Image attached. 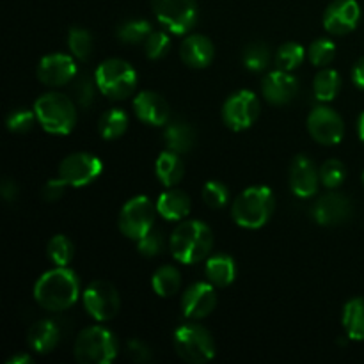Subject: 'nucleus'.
I'll return each mask as SVG.
<instances>
[{
  "mask_svg": "<svg viewBox=\"0 0 364 364\" xmlns=\"http://www.w3.org/2000/svg\"><path fill=\"white\" fill-rule=\"evenodd\" d=\"M127 355L135 363H148L153 358L151 348L139 338H132V340L127 341Z\"/></svg>",
  "mask_w": 364,
  "mask_h": 364,
  "instance_id": "37998d69",
  "label": "nucleus"
},
{
  "mask_svg": "<svg viewBox=\"0 0 364 364\" xmlns=\"http://www.w3.org/2000/svg\"><path fill=\"white\" fill-rule=\"evenodd\" d=\"M73 350L77 361L82 364H109L116 359L119 345L112 331L92 326L78 334Z\"/></svg>",
  "mask_w": 364,
  "mask_h": 364,
  "instance_id": "39448f33",
  "label": "nucleus"
},
{
  "mask_svg": "<svg viewBox=\"0 0 364 364\" xmlns=\"http://www.w3.org/2000/svg\"><path fill=\"white\" fill-rule=\"evenodd\" d=\"M361 20V7L355 0H334L323 13V28L329 34L345 36L355 31Z\"/></svg>",
  "mask_w": 364,
  "mask_h": 364,
  "instance_id": "4468645a",
  "label": "nucleus"
},
{
  "mask_svg": "<svg viewBox=\"0 0 364 364\" xmlns=\"http://www.w3.org/2000/svg\"><path fill=\"white\" fill-rule=\"evenodd\" d=\"M153 32V27L146 20H127L117 27V38L124 45H141L149 34Z\"/></svg>",
  "mask_w": 364,
  "mask_h": 364,
  "instance_id": "2f4dec72",
  "label": "nucleus"
},
{
  "mask_svg": "<svg viewBox=\"0 0 364 364\" xmlns=\"http://www.w3.org/2000/svg\"><path fill=\"white\" fill-rule=\"evenodd\" d=\"M68 48H70L71 55L80 60V63L89 60V57L92 55V48H95L91 32L80 27L70 28V32H68Z\"/></svg>",
  "mask_w": 364,
  "mask_h": 364,
  "instance_id": "7c9ffc66",
  "label": "nucleus"
},
{
  "mask_svg": "<svg viewBox=\"0 0 364 364\" xmlns=\"http://www.w3.org/2000/svg\"><path fill=\"white\" fill-rule=\"evenodd\" d=\"M276 199L269 187H249L235 199L231 215L240 228L259 230L269 223L274 213Z\"/></svg>",
  "mask_w": 364,
  "mask_h": 364,
  "instance_id": "7ed1b4c3",
  "label": "nucleus"
},
{
  "mask_svg": "<svg viewBox=\"0 0 364 364\" xmlns=\"http://www.w3.org/2000/svg\"><path fill=\"white\" fill-rule=\"evenodd\" d=\"M27 341L32 350L38 354H48L59 345L60 341V326L55 320H38L28 329Z\"/></svg>",
  "mask_w": 364,
  "mask_h": 364,
  "instance_id": "5701e85b",
  "label": "nucleus"
},
{
  "mask_svg": "<svg viewBox=\"0 0 364 364\" xmlns=\"http://www.w3.org/2000/svg\"><path fill=\"white\" fill-rule=\"evenodd\" d=\"M308 130L318 144L334 146L345 135V123L340 114L326 105H318L309 112Z\"/></svg>",
  "mask_w": 364,
  "mask_h": 364,
  "instance_id": "ddd939ff",
  "label": "nucleus"
},
{
  "mask_svg": "<svg viewBox=\"0 0 364 364\" xmlns=\"http://www.w3.org/2000/svg\"><path fill=\"white\" fill-rule=\"evenodd\" d=\"M215 288L210 283H194L181 297V309L188 320H203L215 309Z\"/></svg>",
  "mask_w": 364,
  "mask_h": 364,
  "instance_id": "dca6fc26",
  "label": "nucleus"
},
{
  "mask_svg": "<svg viewBox=\"0 0 364 364\" xmlns=\"http://www.w3.org/2000/svg\"><path fill=\"white\" fill-rule=\"evenodd\" d=\"M155 213L156 206L153 205L151 199L146 198V196H135L130 201L124 203V206L121 208L119 219H117L119 231L124 237L137 242L149 230H153Z\"/></svg>",
  "mask_w": 364,
  "mask_h": 364,
  "instance_id": "6e6552de",
  "label": "nucleus"
},
{
  "mask_svg": "<svg viewBox=\"0 0 364 364\" xmlns=\"http://www.w3.org/2000/svg\"><path fill=\"white\" fill-rule=\"evenodd\" d=\"M363 181H364V173H363Z\"/></svg>",
  "mask_w": 364,
  "mask_h": 364,
  "instance_id": "8fccbe9b",
  "label": "nucleus"
},
{
  "mask_svg": "<svg viewBox=\"0 0 364 364\" xmlns=\"http://www.w3.org/2000/svg\"><path fill=\"white\" fill-rule=\"evenodd\" d=\"M128 123H130V119H128V114L124 110L110 109L100 119L98 130L105 141H114V139H119L121 135H124V132L128 130Z\"/></svg>",
  "mask_w": 364,
  "mask_h": 364,
  "instance_id": "c756f323",
  "label": "nucleus"
},
{
  "mask_svg": "<svg viewBox=\"0 0 364 364\" xmlns=\"http://www.w3.org/2000/svg\"><path fill=\"white\" fill-rule=\"evenodd\" d=\"M0 196L6 199L7 203H13L16 201L18 198V185L14 183L11 178H4L2 183H0Z\"/></svg>",
  "mask_w": 364,
  "mask_h": 364,
  "instance_id": "a18cd8bd",
  "label": "nucleus"
},
{
  "mask_svg": "<svg viewBox=\"0 0 364 364\" xmlns=\"http://www.w3.org/2000/svg\"><path fill=\"white\" fill-rule=\"evenodd\" d=\"M34 112L43 130L53 135H68L77 124L73 98L60 92H46L34 103Z\"/></svg>",
  "mask_w": 364,
  "mask_h": 364,
  "instance_id": "20e7f679",
  "label": "nucleus"
},
{
  "mask_svg": "<svg viewBox=\"0 0 364 364\" xmlns=\"http://www.w3.org/2000/svg\"><path fill=\"white\" fill-rule=\"evenodd\" d=\"M144 50L148 59L159 60L162 57L167 55V52L171 50V38L167 32L162 31H153L149 34V38L144 41Z\"/></svg>",
  "mask_w": 364,
  "mask_h": 364,
  "instance_id": "a19ab883",
  "label": "nucleus"
},
{
  "mask_svg": "<svg viewBox=\"0 0 364 364\" xmlns=\"http://www.w3.org/2000/svg\"><path fill=\"white\" fill-rule=\"evenodd\" d=\"M191 206L192 201L187 192L171 187L169 191L160 194L156 201V213L171 223H180L191 213Z\"/></svg>",
  "mask_w": 364,
  "mask_h": 364,
  "instance_id": "4be33fe9",
  "label": "nucleus"
},
{
  "mask_svg": "<svg viewBox=\"0 0 364 364\" xmlns=\"http://www.w3.org/2000/svg\"><path fill=\"white\" fill-rule=\"evenodd\" d=\"M164 245H166V238L160 230H149L148 233L142 238L137 240V251L141 252L144 258H155L160 252L164 251Z\"/></svg>",
  "mask_w": 364,
  "mask_h": 364,
  "instance_id": "79ce46f5",
  "label": "nucleus"
},
{
  "mask_svg": "<svg viewBox=\"0 0 364 364\" xmlns=\"http://www.w3.org/2000/svg\"><path fill=\"white\" fill-rule=\"evenodd\" d=\"M306 55L308 52L304 50V46L299 45V43H284V45L279 46L276 53V66L277 70H283V71H294L304 63Z\"/></svg>",
  "mask_w": 364,
  "mask_h": 364,
  "instance_id": "473e14b6",
  "label": "nucleus"
},
{
  "mask_svg": "<svg viewBox=\"0 0 364 364\" xmlns=\"http://www.w3.org/2000/svg\"><path fill=\"white\" fill-rule=\"evenodd\" d=\"M46 255L55 267H68L73 259V244L66 235H55L46 245Z\"/></svg>",
  "mask_w": 364,
  "mask_h": 364,
  "instance_id": "72a5a7b5",
  "label": "nucleus"
},
{
  "mask_svg": "<svg viewBox=\"0 0 364 364\" xmlns=\"http://www.w3.org/2000/svg\"><path fill=\"white\" fill-rule=\"evenodd\" d=\"M352 80H354L355 87L363 89L364 91V57L354 64V70H352Z\"/></svg>",
  "mask_w": 364,
  "mask_h": 364,
  "instance_id": "49530a36",
  "label": "nucleus"
},
{
  "mask_svg": "<svg viewBox=\"0 0 364 364\" xmlns=\"http://www.w3.org/2000/svg\"><path fill=\"white\" fill-rule=\"evenodd\" d=\"M171 252L183 265H194L208 258L213 247V233L201 220H185L171 235Z\"/></svg>",
  "mask_w": 364,
  "mask_h": 364,
  "instance_id": "f03ea898",
  "label": "nucleus"
},
{
  "mask_svg": "<svg viewBox=\"0 0 364 364\" xmlns=\"http://www.w3.org/2000/svg\"><path fill=\"white\" fill-rule=\"evenodd\" d=\"M173 345L176 354L191 364L208 363L215 355V341L206 327L185 323L174 331Z\"/></svg>",
  "mask_w": 364,
  "mask_h": 364,
  "instance_id": "0eeeda50",
  "label": "nucleus"
},
{
  "mask_svg": "<svg viewBox=\"0 0 364 364\" xmlns=\"http://www.w3.org/2000/svg\"><path fill=\"white\" fill-rule=\"evenodd\" d=\"M66 187L68 185L64 183L59 176L53 178V180H48L45 183V187H43V191H41V198L48 203L57 201V199H60L64 196Z\"/></svg>",
  "mask_w": 364,
  "mask_h": 364,
  "instance_id": "c03bdc74",
  "label": "nucleus"
},
{
  "mask_svg": "<svg viewBox=\"0 0 364 364\" xmlns=\"http://www.w3.org/2000/svg\"><path fill=\"white\" fill-rule=\"evenodd\" d=\"M215 55V46L206 36L192 34L183 39L180 46V57L187 66L201 70V68L210 66Z\"/></svg>",
  "mask_w": 364,
  "mask_h": 364,
  "instance_id": "412c9836",
  "label": "nucleus"
},
{
  "mask_svg": "<svg viewBox=\"0 0 364 364\" xmlns=\"http://www.w3.org/2000/svg\"><path fill=\"white\" fill-rule=\"evenodd\" d=\"M151 287L159 297H173L181 287V274L176 267L164 265L153 274Z\"/></svg>",
  "mask_w": 364,
  "mask_h": 364,
  "instance_id": "cd10ccee",
  "label": "nucleus"
},
{
  "mask_svg": "<svg viewBox=\"0 0 364 364\" xmlns=\"http://www.w3.org/2000/svg\"><path fill=\"white\" fill-rule=\"evenodd\" d=\"M341 89V77L336 70H331V68H323L322 71H318L313 82V91L318 102H331L338 96Z\"/></svg>",
  "mask_w": 364,
  "mask_h": 364,
  "instance_id": "c85d7f7f",
  "label": "nucleus"
},
{
  "mask_svg": "<svg viewBox=\"0 0 364 364\" xmlns=\"http://www.w3.org/2000/svg\"><path fill=\"white\" fill-rule=\"evenodd\" d=\"M164 142L169 151L183 155L194 148L196 134L191 124L185 121H169L164 130Z\"/></svg>",
  "mask_w": 364,
  "mask_h": 364,
  "instance_id": "b1692460",
  "label": "nucleus"
},
{
  "mask_svg": "<svg viewBox=\"0 0 364 364\" xmlns=\"http://www.w3.org/2000/svg\"><path fill=\"white\" fill-rule=\"evenodd\" d=\"M242 60H244L245 68H247L249 71L259 73V71L267 70V66H269L270 52H269V48H267L265 43L252 41L245 46Z\"/></svg>",
  "mask_w": 364,
  "mask_h": 364,
  "instance_id": "f704fd0d",
  "label": "nucleus"
},
{
  "mask_svg": "<svg viewBox=\"0 0 364 364\" xmlns=\"http://www.w3.org/2000/svg\"><path fill=\"white\" fill-rule=\"evenodd\" d=\"M84 308L87 315L96 322H107L112 320L119 313L121 299L116 287L109 281H92L85 291L82 294Z\"/></svg>",
  "mask_w": 364,
  "mask_h": 364,
  "instance_id": "9d476101",
  "label": "nucleus"
},
{
  "mask_svg": "<svg viewBox=\"0 0 364 364\" xmlns=\"http://www.w3.org/2000/svg\"><path fill=\"white\" fill-rule=\"evenodd\" d=\"M96 87H98L96 80L92 82V78H89L87 75H80V77L77 75L71 82V98L82 109H89L95 102Z\"/></svg>",
  "mask_w": 364,
  "mask_h": 364,
  "instance_id": "c9c22d12",
  "label": "nucleus"
},
{
  "mask_svg": "<svg viewBox=\"0 0 364 364\" xmlns=\"http://www.w3.org/2000/svg\"><path fill=\"white\" fill-rule=\"evenodd\" d=\"M102 169L103 164L98 156L91 155V153L78 151L71 153L60 162L59 178L68 187L80 188L92 183L102 174Z\"/></svg>",
  "mask_w": 364,
  "mask_h": 364,
  "instance_id": "9b49d317",
  "label": "nucleus"
},
{
  "mask_svg": "<svg viewBox=\"0 0 364 364\" xmlns=\"http://www.w3.org/2000/svg\"><path fill=\"white\" fill-rule=\"evenodd\" d=\"M34 123H38V117H36L34 110L28 109H16L7 116L6 127L11 134L23 135L27 132H31L34 128Z\"/></svg>",
  "mask_w": 364,
  "mask_h": 364,
  "instance_id": "58836bf2",
  "label": "nucleus"
},
{
  "mask_svg": "<svg viewBox=\"0 0 364 364\" xmlns=\"http://www.w3.org/2000/svg\"><path fill=\"white\" fill-rule=\"evenodd\" d=\"M206 279L217 288H226L237 277V265L235 259L228 255H215L206 262L205 267Z\"/></svg>",
  "mask_w": 364,
  "mask_h": 364,
  "instance_id": "a878e982",
  "label": "nucleus"
},
{
  "mask_svg": "<svg viewBox=\"0 0 364 364\" xmlns=\"http://www.w3.org/2000/svg\"><path fill=\"white\" fill-rule=\"evenodd\" d=\"M77 77V64L73 55L66 53H50L38 64V78L50 87H60Z\"/></svg>",
  "mask_w": 364,
  "mask_h": 364,
  "instance_id": "2eb2a0df",
  "label": "nucleus"
},
{
  "mask_svg": "<svg viewBox=\"0 0 364 364\" xmlns=\"http://www.w3.org/2000/svg\"><path fill=\"white\" fill-rule=\"evenodd\" d=\"M320 171L315 167V162L306 155L295 156L290 167V188L297 198L308 199L318 192Z\"/></svg>",
  "mask_w": 364,
  "mask_h": 364,
  "instance_id": "f3484780",
  "label": "nucleus"
},
{
  "mask_svg": "<svg viewBox=\"0 0 364 364\" xmlns=\"http://www.w3.org/2000/svg\"><path fill=\"white\" fill-rule=\"evenodd\" d=\"M262 92L272 105H287L297 96L299 82L290 71L276 70L263 78Z\"/></svg>",
  "mask_w": 364,
  "mask_h": 364,
  "instance_id": "6ab92c4d",
  "label": "nucleus"
},
{
  "mask_svg": "<svg viewBox=\"0 0 364 364\" xmlns=\"http://www.w3.org/2000/svg\"><path fill=\"white\" fill-rule=\"evenodd\" d=\"M343 329L350 340L364 341V299L355 297L343 308Z\"/></svg>",
  "mask_w": 364,
  "mask_h": 364,
  "instance_id": "bb28decb",
  "label": "nucleus"
},
{
  "mask_svg": "<svg viewBox=\"0 0 364 364\" xmlns=\"http://www.w3.org/2000/svg\"><path fill=\"white\" fill-rule=\"evenodd\" d=\"M336 57V45H334L331 39L322 38L316 39L311 43V46L308 48V59L313 66L316 68H326Z\"/></svg>",
  "mask_w": 364,
  "mask_h": 364,
  "instance_id": "e433bc0d",
  "label": "nucleus"
},
{
  "mask_svg": "<svg viewBox=\"0 0 364 364\" xmlns=\"http://www.w3.org/2000/svg\"><path fill=\"white\" fill-rule=\"evenodd\" d=\"M228 199H230V191H228V187L223 181L212 180L208 183H205V187H203V201H205V205L208 208H224Z\"/></svg>",
  "mask_w": 364,
  "mask_h": 364,
  "instance_id": "ea45409f",
  "label": "nucleus"
},
{
  "mask_svg": "<svg viewBox=\"0 0 364 364\" xmlns=\"http://www.w3.org/2000/svg\"><path fill=\"white\" fill-rule=\"evenodd\" d=\"M134 110L139 119L151 127H166L169 123V103L155 91H141L134 100Z\"/></svg>",
  "mask_w": 364,
  "mask_h": 364,
  "instance_id": "aec40b11",
  "label": "nucleus"
},
{
  "mask_svg": "<svg viewBox=\"0 0 364 364\" xmlns=\"http://www.w3.org/2000/svg\"><path fill=\"white\" fill-rule=\"evenodd\" d=\"M156 20L173 34H188L198 21L196 0H151Z\"/></svg>",
  "mask_w": 364,
  "mask_h": 364,
  "instance_id": "1a4fd4ad",
  "label": "nucleus"
},
{
  "mask_svg": "<svg viewBox=\"0 0 364 364\" xmlns=\"http://www.w3.org/2000/svg\"><path fill=\"white\" fill-rule=\"evenodd\" d=\"M95 80L102 95L110 100H127L137 87L134 66L123 59H107L98 66Z\"/></svg>",
  "mask_w": 364,
  "mask_h": 364,
  "instance_id": "423d86ee",
  "label": "nucleus"
},
{
  "mask_svg": "<svg viewBox=\"0 0 364 364\" xmlns=\"http://www.w3.org/2000/svg\"><path fill=\"white\" fill-rule=\"evenodd\" d=\"M155 173L164 187H176L185 174V166L183 160L180 159V153L169 151V149L160 153L155 164Z\"/></svg>",
  "mask_w": 364,
  "mask_h": 364,
  "instance_id": "393cba45",
  "label": "nucleus"
},
{
  "mask_svg": "<svg viewBox=\"0 0 364 364\" xmlns=\"http://www.w3.org/2000/svg\"><path fill=\"white\" fill-rule=\"evenodd\" d=\"M32 363V358L28 354H16L7 361V364H28Z\"/></svg>",
  "mask_w": 364,
  "mask_h": 364,
  "instance_id": "de8ad7c7",
  "label": "nucleus"
},
{
  "mask_svg": "<svg viewBox=\"0 0 364 364\" xmlns=\"http://www.w3.org/2000/svg\"><path fill=\"white\" fill-rule=\"evenodd\" d=\"M80 297V281L68 267H55L34 284V299L46 311H66Z\"/></svg>",
  "mask_w": 364,
  "mask_h": 364,
  "instance_id": "f257e3e1",
  "label": "nucleus"
},
{
  "mask_svg": "<svg viewBox=\"0 0 364 364\" xmlns=\"http://www.w3.org/2000/svg\"><path fill=\"white\" fill-rule=\"evenodd\" d=\"M313 217L320 226H340L352 217V203L343 194L331 192L315 203Z\"/></svg>",
  "mask_w": 364,
  "mask_h": 364,
  "instance_id": "a211bd4d",
  "label": "nucleus"
},
{
  "mask_svg": "<svg viewBox=\"0 0 364 364\" xmlns=\"http://www.w3.org/2000/svg\"><path fill=\"white\" fill-rule=\"evenodd\" d=\"M345 178H347V169H345V164L341 160H326L323 166L320 167V181L326 188L341 187Z\"/></svg>",
  "mask_w": 364,
  "mask_h": 364,
  "instance_id": "4c0bfd02",
  "label": "nucleus"
},
{
  "mask_svg": "<svg viewBox=\"0 0 364 364\" xmlns=\"http://www.w3.org/2000/svg\"><path fill=\"white\" fill-rule=\"evenodd\" d=\"M358 132H359V137H361V141L364 142V112L361 114V117H359V123H358Z\"/></svg>",
  "mask_w": 364,
  "mask_h": 364,
  "instance_id": "09e8293b",
  "label": "nucleus"
},
{
  "mask_svg": "<svg viewBox=\"0 0 364 364\" xmlns=\"http://www.w3.org/2000/svg\"><path fill=\"white\" fill-rule=\"evenodd\" d=\"M259 116V100L249 89L235 92L223 107V119L233 132L247 130Z\"/></svg>",
  "mask_w": 364,
  "mask_h": 364,
  "instance_id": "f8f14e48",
  "label": "nucleus"
}]
</instances>
